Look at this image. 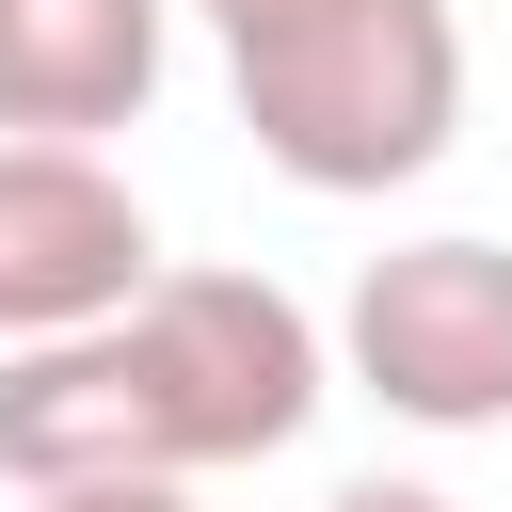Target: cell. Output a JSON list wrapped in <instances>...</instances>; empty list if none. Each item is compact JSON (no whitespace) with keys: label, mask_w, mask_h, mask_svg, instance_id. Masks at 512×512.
Segmentation results:
<instances>
[{"label":"cell","mask_w":512,"mask_h":512,"mask_svg":"<svg viewBox=\"0 0 512 512\" xmlns=\"http://www.w3.org/2000/svg\"><path fill=\"white\" fill-rule=\"evenodd\" d=\"M336 352L272 272H160L128 320L0 352V480L16 496H112V480H208L304 448Z\"/></svg>","instance_id":"1"},{"label":"cell","mask_w":512,"mask_h":512,"mask_svg":"<svg viewBox=\"0 0 512 512\" xmlns=\"http://www.w3.org/2000/svg\"><path fill=\"white\" fill-rule=\"evenodd\" d=\"M224 96L288 192H400L464 128V16L448 0H304L224 48Z\"/></svg>","instance_id":"2"},{"label":"cell","mask_w":512,"mask_h":512,"mask_svg":"<svg viewBox=\"0 0 512 512\" xmlns=\"http://www.w3.org/2000/svg\"><path fill=\"white\" fill-rule=\"evenodd\" d=\"M336 368L400 432H512V256L496 240H400L336 304Z\"/></svg>","instance_id":"3"},{"label":"cell","mask_w":512,"mask_h":512,"mask_svg":"<svg viewBox=\"0 0 512 512\" xmlns=\"http://www.w3.org/2000/svg\"><path fill=\"white\" fill-rule=\"evenodd\" d=\"M160 224L144 192L96 160V144H0V352H48V336H96L160 288Z\"/></svg>","instance_id":"4"},{"label":"cell","mask_w":512,"mask_h":512,"mask_svg":"<svg viewBox=\"0 0 512 512\" xmlns=\"http://www.w3.org/2000/svg\"><path fill=\"white\" fill-rule=\"evenodd\" d=\"M176 0H0V144H112L144 128Z\"/></svg>","instance_id":"5"},{"label":"cell","mask_w":512,"mask_h":512,"mask_svg":"<svg viewBox=\"0 0 512 512\" xmlns=\"http://www.w3.org/2000/svg\"><path fill=\"white\" fill-rule=\"evenodd\" d=\"M320 512H464V496H432V480H336Z\"/></svg>","instance_id":"6"},{"label":"cell","mask_w":512,"mask_h":512,"mask_svg":"<svg viewBox=\"0 0 512 512\" xmlns=\"http://www.w3.org/2000/svg\"><path fill=\"white\" fill-rule=\"evenodd\" d=\"M32 512H192V480H112V496H32Z\"/></svg>","instance_id":"7"},{"label":"cell","mask_w":512,"mask_h":512,"mask_svg":"<svg viewBox=\"0 0 512 512\" xmlns=\"http://www.w3.org/2000/svg\"><path fill=\"white\" fill-rule=\"evenodd\" d=\"M192 16H208V32L240 48V32H272V16H304V0H192Z\"/></svg>","instance_id":"8"}]
</instances>
